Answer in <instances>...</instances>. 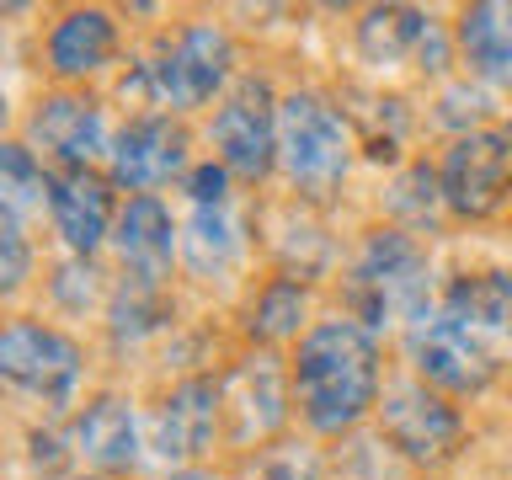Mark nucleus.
<instances>
[{
	"label": "nucleus",
	"mask_w": 512,
	"mask_h": 480,
	"mask_svg": "<svg viewBox=\"0 0 512 480\" xmlns=\"http://www.w3.org/2000/svg\"><path fill=\"white\" fill-rule=\"evenodd\" d=\"M294 400L299 416L315 432H352L368 411H379V347L374 331H363L358 320H315L299 336L294 358Z\"/></svg>",
	"instance_id": "obj_1"
},
{
	"label": "nucleus",
	"mask_w": 512,
	"mask_h": 480,
	"mask_svg": "<svg viewBox=\"0 0 512 480\" xmlns=\"http://www.w3.org/2000/svg\"><path fill=\"white\" fill-rule=\"evenodd\" d=\"M427 278H432L427 251L416 246V235L368 230L358 256H352V272H347V310L363 331L411 326L416 315L432 310Z\"/></svg>",
	"instance_id": "obj_2"
},
{
	"label": "nucleus",
	"mask_w": 512,
	"mask_h": 480,
	"mask_svg": "<svg viewBox=\"0 0 512 480\" xmlns=\"http://www.w3.org/2000/svg\"><path fill=\"white\" fill-rule=\"evenodd\" d=\"M230 75H235L230 32L214 27V22H192V27L176 32L155 59L134 64V75L123 80V96L128 102H144V107L192 112V107L214 102Z\"/></svg>",
	"instance_id": "obj_3"
},
{
	"label": "nucleus",
	"mask_w": 512,
	"mask_h": 480,
	"mask_svg": "<svg viewBox=\"0 0 512 480\" xmlns=\"http://www.w3.org/2000/svg\"><path fill=\"white\" fill-rule=\"evenodd\" d=\"M278 166L304 198H326L352 166V128L326 96L288 91L278 107Z\"/></svg>",
	"instance_id": "obj_4"
},
{
	"label": "nucleus",
	"mask_w": 512,
	"mask_h": 480,
	"mask_svg": "<svg viewBox=\"0 0 512 480\" xmlns=\"http://www.w3.org/2000/svg\"><path fill=\"white\" fill-rule=\"evenodd\" d=\"M406 358L432 390L443 395H480L502 368V347L491 336H480L470 320H459L454 310H443L432 299L427 315H416L406 326Z\"/></svg>",
	"instance_id": "obj_5"
},
{
	"label": "nucleus",
	"mask_w": 512,
	"mask_h": 480,
	"mask_svg": "<svg viewBox=\"0 0 512 480\" xmlns=\"http://www.w3.org/2000/svg\"><path fill=\"white\" fill-rule=\"evenodd\" d=\"M379 438L406 464H443L464 443V416L427 379H406L395 390H384L379 400Z\"/></svg>",
	"instance_id": "obj_6"
},
{
	"label": "nucleus",
	"mask_w": 512,
	"mask_h": 480,
	"mask_svg": "<svg viewBox=\"0 0 512 480\" xmlns=\"http://www.w3.org/2000/svg\"><path fill=\"white\" fill-rule=\"evenodd\" d=\"M278 96L267 80H240V86L214 107L208 139H214V160L240 182H262L278 166Z\"/></svg>",
	"instance_id": "obj_7"
},
{
	"label": "nucleus",
	"mask_w": 512,
	"mask_h": 480,
	"mask_svg": "<svg viewBox=\"0 0 512 480\" xmlns=\"http://www.w3.org/2000/svg\"><path fill=\"white\" fill-rule=\"evenodd\" d=\"M0 374L11 390L43 400L48 411H64L80 390V347L54 326L38 320H11L0 336Z\"/></svg>",
	"instance_id": "obj_8"
},
{
	"label": "nucleus",
	"mask_w": 512,
	"mask_h": 480,
	"mask_svg": "<svg viewBox=\"0 0 512 480\" xmlns=\"http://www.w3.org/2000/svg\"><path fill=\"white\" fill-rule=\"evenodd\" d=\"M443 208H454L459 219H491L512 192V139L470 128L448 144L443 155Z\"/></svg>",
	"instance_id": "obj_9"
},
{
	"label": "nucleus",
	"mask_w": 512,
	"mask_h": 480,
	"mask_svg": "<svg viewBox=\"0 0 512 480\" xmlns=\"http://www.w3.org/2000/svg\"><path fill=\"white\" fill-rule=\"evenodd\" d=\"M187 128L171 118V112H144V118H128L112 139L107 155V176L112 187H128L134 198H155V187H166L182 176L187 182Z\"/></svg>",
	"instance_id": "obj_10"
},
{
	"label": "nucleus",
	"mask_w": 512,
	"mask_h": 480,
	"mask_svg": "<svg viewBox=\"0 0 512 480\" xmlns=\"http://www.w3.org/2000/svg\"><path fill=\"white\" fill-rule=\"evenodd\" d=\"M219 427H224V390H219V379L192 374V379H182L155 406V416H150V448L166 464H187V459H198V454L214 448ZM187 470H192V464H187Z\"/></svg>",
	"instance_id": "obj_11"
},
{
	"label": "nucleus",
	"mask_w": 512,
	"mask_h": 480,
	"mask_svg": "<svg viewBox=\"0 0 512 480\" xmlns=\"http://www.w3.org/2000/svg\"><path fill=\"white\" fill-rule=\"evenodd\" d=\"M27 134H32V150L59 160V171H91L102 155H112V134H107L102 107L80 91L43 96L38 112L27 118Z\"/></svg>",
	"instance_id": "obj_12"
},
{
	"label": "nucleus",
	"mask_w": 512,
	"mask_h": 480,
	"mask_svg": "<svg viewBox=\"0 0 512 480\" xmlns=\"http://www.w3.org/2000/svg\"><path fill=\"white\" fill-rule=\"evenodd\" d=\"M358 54L379 70L416 64V70H448V32L416 6H374L358 22Z\"/></svg>",
	"instance_id": "obj_13"
},
{
	"label": "nucleus",
	"mask_w": 512,
	"mask_h": 480,
	"mask_svg": "<svg viewBox=\"0 0 512 480\" xmlns=\"http://www.w3.org/2000/svg\"><path fill=\"white\" fill-rule=\"evenodd\" d=\"M224 390V427H230L235 443L251 438H272L288 416V390H283V368L272 352H256V358L235 363L230 374L219 379Z\"/></svg>",
	"instance_id": "obj_14"
},
{
	"label": "nucleus",
	"mask_w": 512,
	"mask_h": 480,
	"mask_svg": "<svg viewBox=\"0 0 512 480\" xmlns=\"http://www.w3.org/2000/svg\"><path fill=\"white\" fill-rule=\"evenodd\" d=\"M59 240L70 256H91L102 240L118 230V208H112V176L96 171H59L54 176V203H48Z\"/></svg>",
	"instance_id": "obj_15"
},
{
	"label": "nucleus",
	"mask_w": 512,
	"mask_h": 480,
	"mask_svg": "<svg viewBox=\"0 0 512 480\" xmlns=\"http://www.w3.org/2000/svg\"><path fill=\"white\" fill-rule=\"evenodd\" d=\"M70 448L96 475H123L139 464V416L128 395H91L70 427Z\"/></svg>",
	"instance_id": "obj_16"
},
{
	"label": "nucleus",
	"mask_w": 512,
	"mask_h": 480,
	"mask_svg": "<svg viewBox=\"0 0 512 480\" xmlns=\"http://www.w3.org/2000/svg\"><path fill=\"white\" fill-rule=\"evenodd\" d=\"M112 246H118V262H123L128 278H139V283H166L182 235H176L171 208L160 203V198H128V203L118 208Z\"/></svg>",
	"instance_id": "obj_17"
},
{
	"label": "nucleus",
	"mask_w": 512,
	"mask_h": 480,
	"mask_svg": "<svg viewBox=\"0 0 512 480\" xmlns=\"http://www.w3.org/2000/svg\"><path fill=\"white\" fill-rule=\"evenodd\" d=\"M118 54V22L102 6H75L64 11L48 32V70L59 80H91L102 75Z\"/></svg>",
	"instance_id": "obj_18"
},
{
	"label": "nucleus",
	"mask_w": 512,
	"mask_h": 480,
	"mask_svg": "<svg viewBox=\"0 0 512 480\" xmlns=\"http://www.w3.org/2000/svg\"><path fill=\"white\" fill-rule=\"evenodd\" d=\"M454 48L470 64L475 80L512 91V6L507 0H480L464 6L454 22Z\"/></svg>",
	"instance_id": "obj_19"
},
{
	"label": "nucleus",
	"mask_w": 512,
	"mask_h": 480,
	"mask_svg": "<svg viewBox=\"0 0 512 480\" xmlns=\"http://www.w3.org/2000/svg\"><path fill=\"white\" fill-rule=\"evenodd\" d=\"M443 310H454L459 320H470L480 336H491L496 347H512V272H464L443 288Z\"/></svg>",
	"instance_id": "obj_20"
},
{
	"label": "nucleus",
	"mask_w": 512,
	"mask_h": 480,
	"mask_svg": "<svg viewBox=\"0 0 512 480\" xmlns=\"http://www.w3.org/2000/svg\"><path fill=\"white\" fill-rule=\"evenodd\" d=\"M182 256L198 278H224L240 262V219L230 203H192Z\"/></svg>",
	"instance_id": "obj_21"
},
{
	"label": "nucleus",
	"mask_w": 512,
	"mask_h": 480,
	"mask_svg": "<svg viewBox=\"0 0 512 480\" xmlns=\"http://www.w3.org/2000/svg\"><path fill=\"white\" fill-rule=\"evenodd\" d=\"M48 203H54V176L43 171L32 144H22V139L0 144V208L27 219V214H43Z\"/></svg>",
	"instance_id": "obj_22"
},
{
	"label": "nucleus",
	"mask_w": 512,
	"mask_h": 480,
	"mask_svg": "<svg viewBox=\"0 0 512 480\" xmlns=\"http://www.w3.org/2000/svg\"><path fill=\"white\" fill-rule=\"evenodd\" d=\"M304 320H310V294H304V283L299 278H272L262 294H256L251 304V336L256 342H288V336H299L304 331Z\"/></svg>",
	"instance_id": "obj_23"
},
{
	"label": "nucleus",
	"mask_w": 512,
	"mask_h": 480,
	"mask_svg": "<svg viewBox=\"0 0 512 480\" xmlns=\"http://www.w3.org/2000/svg\"><path fill=\"white\" fill-rule=\"evenodd\" d=\"M331 480H406V459L379 432H352L331 454Z\"/></svg>",
	"instance_id": "obj_24"
},
{
	"label": "nucleus",
	"mask_w": 512,
	"mask_h": 480,
	"mask_svg": "<svg viewBox=\"0 0 512 480\" xmlns=\"http://www.w3.org/2000/svg\"><path fill=\"white\" fill-rule=\"evenodd\" d=\"M240 480H331V464L320 459L310 443L278 438V443L256 448V454L246 459Z\"/></svg>",
	"instance_id": "obj_25"
},
{
	"label": "nucleus",
	"mask_w": 512,
	"mask_h": 480,
	"mask_svg": "<svg viewBox=\"0 0 512 480\" xmlns=\"http://www.w3.org/2000/svg\"><path fill=\"white\" fill-rule=\"evenodd\" d=\"M112 342H139L166 326V304H160V283H139V278H123L118 299H112Z\"/></svg>",
	"instance_id": "obj_26"
},
{
	"label": "nucleus",
	"mask_w": 512,
	"mask_h": 480,
	"mask_svg": "<svg viewBox=\"0 0 512 480\" xmlns=\"http://www.w3.org/2000/svg\"><path fill=\"white\" fill-rule=\"evenodd\" d=\"M48 288H54V304L70 315H86L91 304H102V294H107V283H102V272H96L91 256H70L64 267H54Z\"/></svg>",
	"instance_id": "obj_27"
},
{
	"label": "nucleus",
	"mask_w": 512,
	"mask_h": 480,
	"mask_svg": "<svg viewBox=\"0 0 512 480\" xmlns=\"http://www.w3.org/2000/svg\"><path fill=\"white\" fill-rule=\"evenodd\" d=\"M438 203H443V182H438V171H427V166H411L390 192V208L411 224H427Z\"/></svg>",
	"instance_id": "obj_28"
},
{
	"label": "nucleus",
	"mask_w": 512,
	"mask_h": 480,
	"mask_svg": "<svg viewBox=\"0 0 512 480\" xmlns=\"http://www.w3.org/2000/svg\"><path fill=\"white\" fill-rule=\"evenodd\" d=\"M27 267H32V246H27V219H16L0 208V288L16 294L27 283Z\"/></svg>",
	"instance_id": "obj_29"
},
{
	"label": "nucleus",
	"mask_w": 512,
	"mask_h": 480,
	"mask_svg": "<svg viewBox=\"0 0 512 480\" xmlns=\"http://www.w3.org/2000/svg\"><path fill=\"white\" fill-rule=\"evenodd\" d=\"M187 198L192 203H230V171L219 160H203V166L187 171Z\"/></svg>",
	"instance_id": "obj_30"
},
{
	"label": "nucleus",
	"mask_w": 512,
	"mask_h": 480,
	"mask_svg": "<svg viewBox=\"0 0 512 480\" xmlns=\"http://www.w3.org/2000/svg\"><path fill=\"white\" fill-rule=\"evenodd\" d=\"M486 96H480V91H470V86H459V91H448L443 96V112H438V118L443 123H480V118H486Z\"/></svg>",
	"instance_id": "obj_31"
},
{
	"label": "nucleus",
	"mask_w": 512,
	"mask_h": 480,
	"mask_svg": "<svg viewBox=\"0 0 512 480\" xmlns=\"http://www.w3.org/2000/svg\"><path fill=\"white\" fill-rule=\"evenodd\" d=\"M166 480H219L214 470H176V475H166Z\"/></svg>",
	"instance_id": "obj_32"
},
{
	"label": "nucleus",
	"mask_w": 512,
	"mask_h": 480,
	"mask_svg": "<svg viewBox=\"0 0 512 480\" xmlns=\"http://www.w3.org/2000/svg\"><path fill=\"white\" fill-rule=\"evenodd\" d=\"M80 480H118V475H80Z\"/></svg>",
	"instance_id": "obj_33"
}]
</instances>
